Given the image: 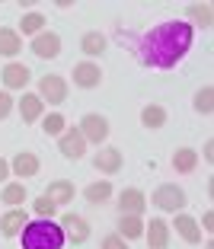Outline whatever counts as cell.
Segmentation results:
<instances>
[{
	"mask_svg": "<svg viewBox=\"0 0 214 249\" xmlns=\"http://www.w3.org/2000/svg\"><path fill=\"white\" fill-rule=\"evenodd\" d=\"M192 38H195V29L189 22H179V19L160 22V26H154L138 42V58H141V64H147V67L170 71L192 48Z\"/></svg>",
	"mask_w": 214,
	"mask_h": 249,
	"instance_id": "6da1fadb",
	"label": "cell"
},
{
	"mask_svg": "<svg viewBox=\"0 0 214 249\" xmlns=\"http://www.w3.org/2000/svg\"><path fill=\"white\" fill-rule=\"evenodd\" d=\"M19 233H22V249H61L64 240H67L61 224H54V220H48V217L29 220Z\"/></svg>",
	"mask_w": 214,
	"mask_h": 249,
	"instance_id": "7a4b0ae2",
	"label": "cell"
},
{
	"mask_svg": "<svg viewBox=\"0 0 214 249\" xmlns=\"http://www.w3.org/2000/svg\"><path fill=\"white\" fill-rule=\"evenodd\" d=\"M157 208H163V211H182L185 208V192L179 189L176 182H166V185H160V189L154 192V198H150Z\"/></svg>",
	"mask_w": 214,
	"mask_h": 249,
	"instance_id": "3957f363",
	"label": "cell"
},
{
	"mask_svg": "<svg viewBox=\"0 0 214 249\" xmlns=\"http://www.w3.org/2000/svg\"><path fill=\"white\" fill-rule=\"evenodd\" d=\"M38 99H48L52 106H61L67 99V80L64 77H58V73H48V77H42L38 80Z\"/></svg>",
	"mask_w": 214,
	"mask_h": 249,
	"instance_id": "277c9868",
	"label": "cell"
},
{
	"mask_svg": "<svg viewBox=\"0 0 214 249\" xmlns=\"http://www.w3.org/2000/svg\"><path fill=\"white\" fill-rule=\"evenodd\" d=\"M80 134H83L87 144H103V141L109 138V122H106L103 115H96V112H89L80 122Z\"/></svg>",
	"mask_w": 214,
	"mask_h": 249,
	"instance_id": "5b68a950",
	"label": "cell"
},
{
	"mask_svg": "<svg viewBox=\"0 0 214 249\" xmlns=\"http://www.w3.org/2000/svg\"><path fill=\"white\" fill-rule=\"evenodd\" d=\"M58 150L67 160H80V157L87 154V141H83L80 128H64V134L58 138Z\"/></svg>",
	"mask_w": 214,
	"mask_h": 249,
	"instance_id": "8992f818",
	"label": "cell"
},
{
	"mask_svg": "<svg viewBox=\"0 0 214 249\" xmlns=\"http://www.w3.org/2000/svg\"><path fill=\"white\" fill-rule=\"evenodd\" d=\"M61 230L74 246H83L89 240V224L80 217V214H61Z\"/></svg>",
	"mask_w": 214,
	"mask_h": 249,
	"instance_id": "52a82bcc",
	"label": "cell"
},
{
	"mask_svg": "<svg viewBox=\"0 0 214 249\" xmlns=\"http://www.w3.org/2000/svg\"><path fill=\"white\" fill-rule=\"evenodd\" d=\"M99 83H103V71H99V64H93V61H80V64H74V87L96 89Z\"/></svg>",
	"mask_w": 214,
	"mask_h": 249,
	"instance_id": "ba28073f",
	"label": "cell"
},
{
	"mask_svg": "<svg viewBox=\"0 0 214 249\" xmlns=\"http://www.w3.org/2000/svg\"><path fill=\"white\" fill-rule=\"evenodd\" d=\"M32 52H36L42 61L58 58L61 54V36L58 32H38V36L32 38Z\"/></svg>",
	"mask_w": 214,
	"mask_h": 249,
	"instance_id": "9c48e42d",
	"label": "cell"
},
{
	"mask_svg": "<svg viewBox=\"0 0 214 249\" xmlns=\"http://www.w3.org/2000/svg\"><path fill=\"white\" fill-rule=\"evenodd\" d=\"M144 236H147V246L150 249H166L170 246V224L163 217H150V224H144Z\"/></svg>",
	"mask_w": 214,
	"mask_h": 249,
	"instance_id": "30bf717a",
	"label": "cell"
},
{
	"mask_svg": "<svg viewBox=\"0 0 214 249\" xmlns=\"http://www.w3.org/2000/svg\"><path fill=\"white\" fill-rule=\"evenodd\" d=\"M93 166H96L99 173H106V176H115L118 169L125 166V157H122V150H118V147H106V150H99V154H96Z\"/></svg>",
	"mask_w": 214,
	"mask_h": 249,
	"instance_id": "8fae6325",
	"label": "cell"
},
{
	"mask_svg": "<svg viewBox=\"0 0 214 249\" xmlns=\"http://www.w3.org/2000/svg\"><path fill=\"white\" fill-rule=\"evenodd\" d=\"M0 77H3V87L7 89H22L26 87V83H29V67L26 64H19V61H10L7 67H3V73H0Z\"/></svg>",
	"mask_w": 214,
	"mask_h": 249,
	"instance_id": "7c38bea8",
	"label": "cell"
},
{
	"mask_svg": "<svg viewBox=\"0 0 214 249\" xmlns=\"http://www.w3.org/2000/svg\"><path fill=\"white\" fill-rule=\"evenodd\" d=\"M144 208H147V198H144V192L141 189H125L122 195H118V211L122 214H144Z\"/></svg>",
	"mask_w": 214,
	"mask_h": 249,
	"instance_id": "4fadbf2b",
	"label": "cell"
},
{
	"mask_svg": "<svg viewBox=\"0 0 214 249\" xmlns=\"http://www.w3.org/2000/svg\"><path fill=\"white\" fill-rule=\"evenodd\" d=\"M42 112H45V103L38 99V93H22V99H19V115H22V122H26V124L38 122V118H42Z\"/></svg>",
	"mask_w": 214,
	"mask_h": 249,
	"instance_id": "5bb4252c",
	"label": "cell"
},
{
	"mask_svg": "<svg viewBox=\"0 0 214 249\" xmlns=\"http://www.w3.org/2000/svg\"><path fill=\"white\" fill-rule=\"evenodd\" d=\"M26 224H29V214L22 211V208H13V211H7L3 217H0V233L3 236H16Z\"/></svg>",
	"mask_w": 214,
	"mask_h": 249,
	"instance_id": "9a60e30c",
	"label": "cell"
},
{
	"mask_svg": "<svg viewBox=\"0 0 214 249\" xmlns=\"http://www.w3.org/2000/svg\"><path fill=\"white\" fill-rule=\"evenodd\" d=\"M173 227H176V233L182 236L185 243H201V227H198V220L195 217H189V214H176V224H173Z\"/></svg>",
	"mask_w": 214,
	"mask_h": 249,
	"instance_id": "2e32d148",
	"label": "cell"
},
{
	"mask_svg": "<svg viewBox=\"0 0 214 249\" xmlns=\"http://www.w3.org/2000/svg\"><path fill=\"white\" fill-rule=\"evenodd\" d=\"M10 169H13L16 176L29 179V176H36V173H38V157L29 154V150H19V154L13 157V163H10Z\"/></svg>",
	"mask_w": 214,
	"mask_h": 249,
	"instance_id": "e0dca14e",
	"label": "cell"
},
{
	"mask_svg": "<svg viewBox=\"0 0 214 249\" xmlns=\"http://www.w3.org/2000/svg\"><path fill=\"white\" fill-rule=\"evenodd\" d=\"M45 198L54 201V205H67V201H74V182H67V179H54V182L45 189Z\"/></svg>",
	"mask_w": 214,
	"mask_h": 249,
	"instance_id": "ac0fdd59",
	"label": "cell"
},
{
	"mask_svg": "<svg viewBox=\"0 0 214 249\" xmlns=\"http://www.w3.org/2000/svg\"><path fill=\"white\" fill-rule=\"evenodd\" d=\"M118 236H122V240H138V236H144V220H141L138 214H122V217H118Z\"/></svg>",
	"mask_w": 214,
	"mask_h": 249,
	"instance_id": "d6986e66",
	"label": "cell"
},
{
	"mask_svg": "<svg viewBox=\"0 0 214 249\" xmlns=\"http://www.w3.org/2000/svg\"><path fill=\"white\" fill-rule=\"evenodd\" d=\"M198 166V154H195L192 147H179L176 154H173V169L176 173H192Z\"/></svg>",
	"mask_w": 214,
	"mask_h": 249,
	"instance_id": "ffe728a7",
	"label": "cell"
},
{
	"mask_svg": "<svg viewBox=\"0 0 214 249\" xmlns=\"http://www.w3.org/2000/svg\"><path fill=\"white\" fill-rule=\"evenodd\" d=\"M19 48H22L19 32L3 26V29H0V54H3V58H13V54H19Z\"/></svg>",
	"mask_w": 214,
	"mask_h": 249,
	"instance_id": "44dd1931",
	"label": "cell"
},
{
	"mask_svg": "<svg viewBox=\"0 0 214 249\" xmlns=\"http://www.w3.org/2000/svg\"><path fill=\"white\" fill-rule=\"evenodd\" d=\"M189 16H192V22H198L201 29H211L214 7H211V3H189ZM192 22H189V26H192Z\"/></svg>",
	"mask_w": 214,
	"mask_h": 249,
	"instance_id": "7402d4cb",
	"label": "cell"
},
{
	"mask_svg": "<svg viewBox=\"0 0 214 249\" xmlns=\"http://www.w3.org/2000/svg\"><path fill=\"white\" fill-rule=\"evenodd\" d=\"M80 52L89 54V58L103 54L106 52V36H103V32H87V36L80 38Z\"/></svg>",
	"mask_w": 214,
	"mask_h": 249,
	"instance_id": "603a6c76",
	"label": "cell"
},
{
	"mask_svg": "<svg viewBox=\"0 0 214 249\" xmlns=\"http://www.w3.org/2000/svg\"><path fill=\"white\" fill-rule=\"evenodd\" d=\"M83 195H87V201L89 205H103V201H109L112 198V182H93V185H87L83 189Z\"/></svg>",
	"mask_w": 214,
	"mask_h": 249,
	"instance_id": "cb8c5ba5",
	"label": "cell"
},
{
	"mask_svg": "<svg viewBox=\"0 0 214 249\" xmlns=\"http://www.w3.org/2000/svg\"><path fill=\"white\" fill-rule=\"evenodd\" d=\"M141 122L147 124V128H163V124H166V109L157 106V103L144 106V109H141Z\"/></svg>",
	"mask_w": 214,
	"mask_h": 249,
	"instance_id": "d4e9b609",
	"label": "cell"
},
{
	"mask_svg": "<svg viewBox=\"0 0 214 249\" xmlns=\"http://www.w3.org/2000/svg\"><path fill=\"white\" fill-rule=\"evenodd\" d=\"M0 201H3V205H10V208H19L22 201H26V185H22V182L3 185V195H0Z\"/></svg>",
	"mask_w": 214,
	"mask_h": 249,
	"instance_id": "484cf974",
	"label": "cell"
},
{
	"mask_svg": "<svg viewBox=\"0 0 214 249\" xmlns=\"http://www.w3.org/2000/svg\"><path fill=\"white\" fill-rule=\"evenodd\" d=\"M19 32L22 36H38V32H45V16L42 13H26L19 19Z\"/></svg>",
	"mask_w": 214,
	"mask_h": 249,
	"instance_id": "4316f807",
	"label": "cell"
},
{
	"mask_svg": "<svg viewBox=\"0 0 214 249\" xmlns=\"http://www.w3.org/2000/svg\"><path fill=\"white\" fill-rule=\"evenodd\" d=\"M195 112H201V115H211L214 112V89L211 87H201L195 93Z\"/></svg>",
	"mask_w": 214,
	"mask_h": 249,
	"instance_id": "83f0119b",
	"label": "cell"
},
{
	"mask_svg": "<svg viewBox=\"0 0 214 249\" xmlns=\"http://www.w3.org/2000/svg\"><path fill=\"white\" fill-rule=\"evenodd\" d=\"M64 124H67L64 115H61V112H52V115L42 122V128H45V134H58L61 138V134H64Z\"/></svg>",
	"mask_w": 214,
	"mask_h": 249,
	"instance_id": "f1b7e54d",
	"label": "cell"
},
{
	"mask_svg": "<svg viewBox=\"0 0 214 249\" xmlns=\"http://www.w3.org/2000/svg\"><path fill=\"white\" fill-rule=\"evenodd\" d=\"M32 211H36L38 214V217H48V220H52L54 217V211H58V205H54V201H48V198H36V201H32Z\"/></svg>",
	"mask_w": 214,
	"mask_h": 249,
	"instance_id": "f546056e",
	"label": "cell"
},
{
	"mask_svg": "<svg viewBox=\"0 0 214 249\" xmlns=\"http://www.w3.org/2000/svg\"><path fill=\"white\" fill-rule=\"evenodd\" d=\"M10 112H13V96H10L7 89H0V122H3Z\"/></svg>",
	"mask_w": 214,
	"mask_h": 249,
	"instance_id": "4dcf8cb0",
	"label": "cell"
},
{
	"mask_svg": "<svg viewBox=\"0 0 214 249\" xmlns=\"http://www.w3.org/2000/svg\"><path fill=\"white\" fill-rule=\"evenodd\" d=\"M103 249H128V243L122 240L118 233H109V236L103 240Z\"/></svg>",
	"mask_w": 214,
	"mask_h": 249,
	"instance_id": "1f68e13d",
	"label": "cell"
},
{
	"mask_svg": "<svg viewBox=\"0 0 214 249\" xmlns=\"http://www.w3.org/2000/svg\"><path fill=\"white\" fill-rule=\"evenodd\" d=\"M201 230H214V214L205 211V217H201Z\"/></svg>",
	"mask_w": 214,
	"mask_h": 249,
	"instance_id": "d6a6232c",
	"label": "cell"
},
{
	"mask_svg": "<svg viewBox=\"0 0 214 249\" xmlns=\"http://www.w3.org/2000/svg\"><path fill=\"white\" fill-rule=\"evenodd\" d=\"M7 176H10V163L3 160V157H0V182H3V179H7Z\"/></svg>",
	"mask_w": 214,
	"mask_h": 249,
	"instance_id": "836d02e7",
	"label": "cell"
},
{
	"mask_svg": "<svg viewBox=\"0 0 214 249\" xmlns=\"http://www.w3.org/2000/svg\"><path fill=\"white\" fill-rule=\"evenodd\" d=\"M205 160H208V163L214 160V141H208V144H205Z\"/></svg>",
	"mask_w": 214,
	"mask_h": 249,
	"instance_id": "e575fe53",
	"label": "cell"
},
{
	"mask_svg": "<svg viewBox=\"0 0 214 249\" xmlns=\"http://www.w3.org/2000/svg\"><path fill=\"white\" fill-rule=\"evenodd\" d=\"M205 249H214V246H211V243H208V246H205Z\"/></svg>",
	"mask_w": 214,
	"mask_h": 249,
	"instance_id": "d590c367",
	"label": "cell"
}]
</instances>
